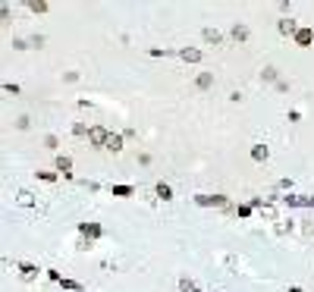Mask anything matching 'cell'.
<instances>
[{"label":"cell","instance_id":"obj_5","mask_svg":"<svg viewBox=\"0 0 314 292\" xmlns=\"http://www.w3.org/2000/svg\"><path fill=\"white\" fill-rule=\"evenodd\" d=\"M179 57H182V60H192V63H195V60H201L198 50H179Z\"/></svg>","mask_w":314,"mask_h":292},{"label":"cell","instance_id":"obj_12","mask_svg":"<svg viewBox=\"0 0 314 292\" xmlns=\"http://www.w3.org/2000/svg\"><path fill=\"white\" fill-rule=\"evenodd\" d=\"M19 204H32V195L29 192H19Z\"/></svg>","mask_w":314,"mask_h":292},{"label":"cell","instance_id":"obj_1","mask_svg":"<svg viewBox=\"0 0 314 292\" xmlns=\"http://www.w3.org/2000/svg\"><path fill=\"white\" fill-rule=\"evenodd\" d=\"M88 135H91V142H98V145H101V142H104V145H107V139H110V135L104 132V129H91V132H88Z\"/></svg>","mask_w":314,"mask_h":292},{"label":"cell","instance_id":"obj_11","mask_svg":"<svg viewBox=\"0 0 314 292\" xmlns=\"http://www.w3.org/2000/svg\"><path fill=\"white\" fill-rule=\"evenodd\" d=\"M60 283H63V289H82L79 283H72V280H60Z\"/></svg>","mask_w":314,"mask_h":292},{"label":"cell","instance_id":"obj_10","mask_svg":"<svg viewBox=\"0 0 314 292\" xmlns=\"http://www.w3.org/2000/svg\"><path fill=\"white\" fill-rule=\"evenodd\" d=\"M157 195H160V198H170V185L160 182V185H157Z\"/></svg>","mask_w":314,"mask_h":292},{"label":"cell","instance_id":"obj_7","mask_svg":"<svg viewBox=\"0 0 314 292\" xmlns=\"http://www.w3.org/2000/svg\"><path fill=\"white\" fill-rule=\"evenodd\" d=\"M233 38H248V29H245V25H236V29H233Z\"/></svg>","mask_w":314,"mask_h":292},{"label":"cell","instance_id":"obj_2","mask_svg":"<svg viewBox=\"0 0 314 292\" xmlns=\"http://www.w3.org/2000/svg\"><path fill=\"white\" fill-rule=\"evenodd\" d=\"M311 38H314V32H311V29H302L299 35H295V41H299V44H311Z\"/></svg>","mask_w":314,"mask_h":292},{"label":"cell","instance_id":"obj_6","mask_svg":"<svg viewBox=\"0 0 314 292\" xmlns=\"http://www.w3.org/2000/svg\"><path fill=\"white\" fill-rule=\"evenodd\" d=\"M279 32H283V35H292V32H295V25H292L289 19H286V22H279Z\"/></svg>","mask_w":314,"mask_h":292},{"label":"cell","instance_id":"obj_8","mask_svg":"<svg viewBox=\"0 0 314 292\" xmlns=\"http://www.w3.org/2000/svg\"><path fill=\"white\" fill-rule=\"evenodd\" d=\"M205 41H214V44H217V41H220V35H217L214 29H205Z\"/></svg>","mask_w":314,"mask_h":292},{"label":"cell","instance_id":"obj_4","mask_svg":"<svg viewBox=\"0 0 314 292\" xmlns=\"http://www.w3.org/2000/svg\"><path fill=\"white\" fill-rule=\"evenodd\" d=\"M120 145H123L120 135H110V139H107V148H110V151H120Z\"/></svg>","mask_w":314,"mask_h":292},{"label":"cell","instance_id":"obj_9","mask_svg":"<svg viewBox=\"0 0 314 292\" xmlns=\"http://www.w3.org/2000/svg\"><path fill=\"white\" fill-rule=\"evenodd\" d=\"M57 167H60L63 173H66V170H70V157H57Z\"/></svg>","mask_w":314,"mask_h":292},{"label":"cell","instance_id":"obj_3","mask_svg":"<svg viewBox=\"0 0 314 292\" xmlns=\"http://www.w3.org/2000/svg\"><path fill=\"white\" fill-rule=\"evenodd\" d=\"M251 157H254V160H267V148H264V145H254V148H251Z\"/></svg>","mask_w":314,"mask_h":292}]
</instances>
